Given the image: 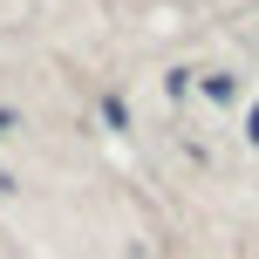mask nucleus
<instances>
[{"mask_svg": "<svg viewBox=\"0 0 259 259\" xmlns=\"http://www.w3.org/2000/svg\"><path fill=\"white\" fill-rule=\"evenodd\" d=\"M205 96L211 103H232V75H205Z\"/></svg>", "mask_w": 259, "mask_h": 259, "instance_id": "obj_1", "label": "nucleus"}, {"mask_svg": "<svg viewBox=\"0 0 259 259\" xmlns=\"http://www.w3.org/2000/svg\"><path fill=\"white\" fill-rule=\"evenodd\" d=\"M7 130H14V116H7V109H0V137H7Z\"/></svg>", "mask_w": 259, "mask_h": 259, "instance_id": "obj_2", "label": "nucleus"}]
</instances>
